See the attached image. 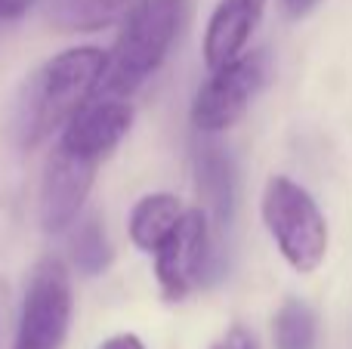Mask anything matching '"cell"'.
Listing matches in <instances>:
<instances>
[{
  "instance_id": "16",
  "label": "cell",
  "mask_w": 352,
  "mask_h": 349,
  "mask_svg": "<svg viewBox=\"0 0 352 349\" xmlns=\"http://www.w3.org/2000/svg\"><path fill=\"white\" fill-rule=\"evenodd\" d=\"M99 349H146V344H142L136 334H115V337H109Z\"/></svg>"
},
{
  "instance_id": "10",
  "label": "cell",
  "mask_w": 352,
  "mask_h": 349,
  "mask_svg": "<svg viewBox=\"0 0 352 349\" xmlns=\"http://www.w3.org/2000/svg\"><path fill=\"white\" fill-rule=\"evenodd\" d=\"M136 0H43V16L62 34H90L121 25Z\"/></svg>"
},
{
  "instance_id": "4",
  "label": "cell",
  "mask_w": 352,
  "mask_h": 349,
  "mask_svg": "<svg viewBox=\"0 0 352 349\" xmlns=\"http://www.w3.org/2000/svg\"><path fill=\"white\" fill-rule=\"evenodd\" d=\"M263 223L281 260L300 275H312L328 257L331 232L318 201L291 177H269L263 189Z\"/></svg>"
},
{
  "instance_id": "12",
  "label": "cell",
  "mask_w": 352,
  "mask_h": 349,
  "mask_svg": "<svg viewBox=\"0 0 352 349\" xmlns=\"http://www.w3.org/2000/svg\"><path fill=\"white\" fill-rule=\"evenodd\" d=\"M68 257L72 266L87 278L102 275L115 260V247L109 241V232L99 223V216H87V220L74 223L72 238H68Z\"/></svg>"
},
{
  "instance_id": "1",
  "label": "cell",
  "mask_w": 352,
  "mask_h": 349,
  "mask_svg": "<svg viewBox=\"0 0 352 349\" xmlns=\"http://www.w3.org/2000/svg\"><path fill=\"white\" fill-rule=\"evenodd\" d=\"M133 127V105L118 96H93L59 130L43 164L37 216L43 232H65L78 223L96 183V170L127 139Z\"/></svg>"
},
{
  "instance_id": "3",
  "label": "cell",
  "mask_w": 352,
  "mask_h": 349,
  "mask_svg": "<svg viewBox=\"0 0 352 349\" xmlns=\"http://www.w3.org/2000/svg\"><path fill=\"white\" fill-rule=\"evenodd\" d=\"M188 22V0H136L121 19L96 96L127 99L170 56Z\"/></svg>"
},
{
  "instance_id": "13",
  "label": "cell",
  "mask_w": 352,
  "mask_h": 349,
  "mask_svg": "<svg viewBox=\"0 0 352 349\" xmlns=\"http://www.w3.org/2000/svg\"><path fill=\"white\" fill-rule=\"evenodd\" d=\"M275 349H318V315L309 303L285 300L272 319Z\"/></svg>"
},
{
  "instance_id": "7",
  "label": "cell",
  "mask_w": 352,
  "mask_h": 349,
  "mask_svg": "<svg viewBox=\"0 0 352 349\" xmlns=\"http://www.w3.org/2000/svg\"><path fill=\"white\" fill-rule=\"evenodd\" d=\"M219 266L217 232L204 207H186L167 235V241L155 251V278H158L161 297L179 303L201 291Z\"/></svg>"
},
{
  "instance_id": "17",
  "label": "cell",
  "mask_w": 352,
  "mask_h": 349,
  "mask_svg": "<svg viewBox=\"0 0 352 349\" xmlns=\"http://www.w3.org/2000/svg\"><path fill=\"white\" fill-rule=\"evenodd\" d=\"M316 3L318 0H285V10H287V16L291 19H303Z\"/></svg>"
},
{
  "instance_id": "5",
  "label": "cell",
  "mask_w": 352,
  "mask_h": 349,
  "mask_svg": "<svg viewBox=\"0 0 352 349\" xmlns=\"http://www.w3.org/2000/svg\"><path fill=\"white\" fill-rule=\"evenodd\" d=\"M272 80V56L269 49H250L235 56L232 62L213 68L210 78L198 87L192 102V124L198 133L217 136L232 130L254 99Z\"/></svg>"
},
{
  "instance_id": "15",
  "label": "cell",
  "mask_w": 352,
  "mask_h": 349,
  "mask_svg": "<svg viewBox=\"0 0 352 349\" xmlns=\"http://www.w3.org/2000/svg\"><path fill=\"white\" fill-rule=\"evenodd\" d=\"M37 6V0H0V22H19Z\"/></svg>"
},
{
  "instance_id": "8",
  "label": "cell",
  "mask_w": 352,
  "mask_h": 349,
  "mask_svg": "<svg viewBox=\"0 0 352 349\" xmlns=\"http://www.w3.org/2000/svg\"><path fill=\"white\" fill-rule=\"evenodd\" d=\"M195 185L217 235H229L238 210V170L229 148L207 139L195 148Z\"/></svg>"
},
{
  "instance_id": "6",
  "label": "cell",
  "mask_w": 352,
  "mask_h": 349,
  "mask_svg": "<svg viewBox=\"0 0 352 349\" xmlns=\"http://www.w3.org/2000/svg\"><path fill=\"white\" fill-rule=\"evenodd\" d=\"M74 315L72 269L62 257H43L25 282L12 349H62Z\"/></svg>"
},
{
  "instance_id": "9",
  "label": "cell",
  "mask_w": 352,
  "mask_h": 349,
  "mask_svg": "<svg viewBox=\"0 0 352 349\" xmlns=\"http://www.w3.org/2000/svg\"><path fill=\"white\" fill-rule=\"evenodd\" d=\"M266 12V0H219L207 19L204 31V65L219 68L241 56Z\"/></svg>"
},
{
  "instance_id": "11",
  "label": "cell",
  "mask_w": 352,
  "mask_h": 349,
  "mask_svg": "<svg viewBox=\"0 0 352 349\" xmlns=\"http://www.w3.org/2000/svg\"><path fill=\"white\" fill-rule=\"evenodd\" d=\"M182 204L179 198L170 195V192H152V195H142L140 201L130 210V241L140 247L142 254H155L161 245L167 241V235L176 229L182 216Z\"/></svg>"
},
{
  "instance_id": "14",
  "label": "cell",
  "mask_w": 352,
  "mask_h": 349,
  "mask_svg": "<svg viewBox=\"0 0 352 349\" xmlns=\"http://www.w3.org/2000/svg\"><path fill=\"white\" fill-rule=\"evenodd\" d=\"M210 349H260V340L250 328L244 325H229L217 340L210 344Z\"/></svg>"
},
{
  "instance_id": "2",
  "label": "cell",
  "mask_w": 352,
  "mask_h": 349,
  "mask_svg": "<svg viewBox=\"0 0 352 349\" xmlns=\"http://www.w3.org/2000/svg\"><path fill=\"white\" fill-rule=\"evenodd\" d=\"M109 53L99 47H72L47 59L22 84L12 105L10 136L22 152H31L59 133L99 93Z\"/></svg>"
}]
</instances>
